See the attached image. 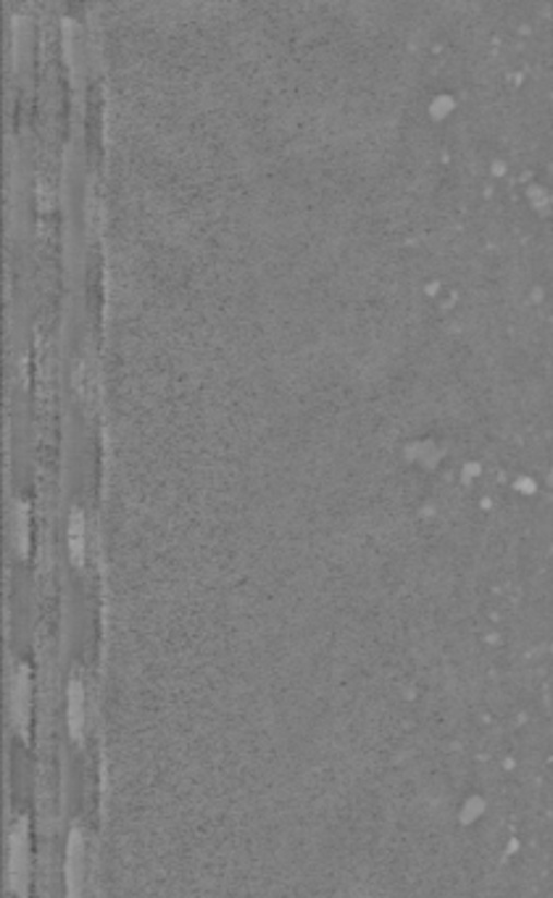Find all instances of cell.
I'll use <instances>...</instances> for the list:
<instances>
[{
  "mask_svg": "<svg viewBox=\"0 0 553 898\" xmlns=\"http://www.w3.org/2000/svg\"><path fill=\"white\" fill-rule=\"evenodd\" d=\"M32 849L27 817H16L9 838V888L16 898H29Z\"/></svg>",
  "mask_w": 553,
  "mask_h": 898,
  "instance_id": "6da1fadb",
  "label": "cell"
},
{
  "mask_svg": "<svg viewBox=\"0 0 553 898\" xmlns=\"http://www.w3.org/2000/svg\"><path fill=\"white\" fill-rule=\"evenodd\" d=\"M85 870H87V838L80 825L69 830L67 859H63V883L67 898H85Z\"/></svg>",
  "mask_w": 553,
  "mask_h": 898,
  "instance_id": "7a4b0ae2",
  "label": "cell"
},
{
  "mask_svg": "<svg viewBox=\"0 0 553 898\" xmlns=\"http://www.w3.org/2000/svg\"><path fill=\"white\" fill-rule=\"evenodd\" d=\"M11 725L16 735L27 741L32 725V674L27 664H16L11 672Z\"/></svg>",
  "mask_w": 553,
  "mask_h": 898,
  "instance_id": "3957f363",
  "label": "cell"
},
{
  "mask_svg": "<svg viewBox=\"0 0 553 898\" xmlns=\"http://www.w3.org/2000/svg\"><path fill=\"white\" fill-rule=\"evenodd\" d=\"M67 725L69 738L82 746L85 741V683L80 678H72L67 685Z\"/></svg>",
  "mask_w": 553,
  "mask_h": 898,
  "instance_id": "277c9868",
  "label": "cell"
},
{
  "mask_svg": "<svg viewBox=\"0 0 553 898\" xmlns=\"http://www.w3.org/2000/svg\"><path fill=\"white\" fill-rule=\"evenodd\" d=\"M67 538H69V553H72V562L82 566L85 564V514L80 512H72V517H69V530H67Z\"/></svg>",
  "mask_w": 553,
  "mask_h": 898,
  "instance_id": "5b68a950",
  "label": "cell"
},
{
  "mask_svg": "<svg viewBox=\"0 0 553 898\" xmlns=\"http://www.w3.org/2000/svg\"><path fill=\"white\" fill-rule=\"evenodd\" d=\"M14 543L16 549L24 553L27 549V517H24V508L16 503V514H14Z\"/></svg>",
  "mask_w": 553,
  "mask_h": 898,
  "instance_id": "8992f818",
  "label": "cell"
}]
</instances>
